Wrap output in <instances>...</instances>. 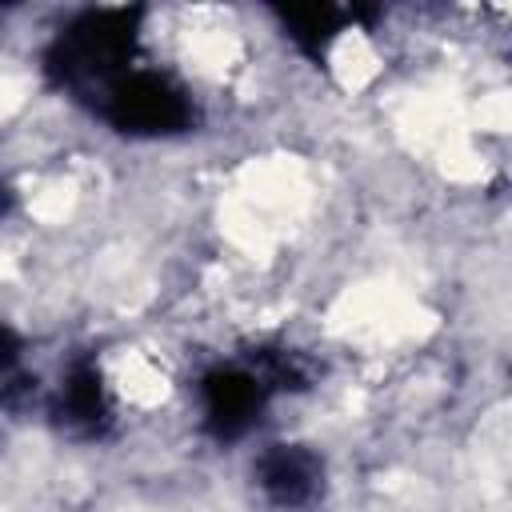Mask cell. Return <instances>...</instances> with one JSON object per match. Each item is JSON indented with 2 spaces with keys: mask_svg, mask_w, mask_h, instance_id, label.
<instances>
[{
  "mask_svg": "<svg viewBox=\"0 0 512 512\" xmlns=\"http://www.w3.org/2000/svg\"><path fill=\"white\" fill-rule=\"evenodd\" d=\"M240 356L260 372V380L272 388V396H296V392L316 388V380H320V364L292 344H252Z\"/></svg>",
  "mask_w": 512,
  "mask_h": 512,
  "instance_id": "cell-7",
  "label": "cell"
},
{
  "mask_svg": "<svg viewBox=\"0 0 512 512\" xmlns=\"http://www.w3.org/2000/svg\"><path fill=\"white\" fill-rule=\"evenodd\" d=\"M48 420L60 436L80 440V444H96L108 440L116 428V404L112 392L104 384V372L92 356H76L64 372L60 384L48 400Z\"/></svg>",
  "mask_w": 512,
  "mask_h": 512,
  "instance_id": "cell-4",
  "label": "cell"
},
{
  "mask_svg": "<svg viewBox=\"0 0 512 512\" xmlns=\"http://www.w3.org/2000/svg\"><path fill=\"white\" fill-rule=\"evenodd\" d=\"M92 116L132 140H172V136L196 132L200 104L176 72L152 68L140 60L96 100Z\"/></svg>",
  "mask_w": 512,
  "mask_h": 512,
  "instance_id": "cell-2",
  "label": "cell"
},
{
  "mask_svg": "<svg viewBox=\"0 0 512 512\" xmlns=\"http://www.w3.org/2000/svg\"><path fill=\"white\" fill-rule=\"evenodd\" d=\"M256 492L280 512H304L328 492V464L312 444H268L252 460Z\"/></svg>",
  "mask_w": 512,
  "mask_h": 512,
  "instance_id": "cell-5",
  "label": "cell"
},
{
  "mask_svg": "<svg viewBox=\"0 0 512 512\" xmlns=\"http://www.w3.org/2000/svg\"><path fill=\"white\" fill-rule=\"evenodd\" d=\"M8 204H12V192H8V184L0 180V212H8Z\"/></svg>",
  "mask_w": 512,
  "mask_h": 512,
  "instance_id": "cell-9",
  "label": "cell"
},
{
  "mask_svg": "<svg viewBox=\"0 0 512 512\" xmlns=\"http://www.w3.org/2000/svg\"><path fill=\"white\" fill-rule=\"evenodd\" d=\"M140 32H144L140 4L84 8V12L68 16L44 48L48 84L92 112L96 100L124 72H132L140 64Z\"/></svg>",
  "mask_w": 512,
  "mask_h": 512,
  "instance_id": "cell-1",
  "label": "cell"
},
{
  "mask_svg": "<svg viewBox=\"0 0 512 512\" xmlns=\"http://www.w3.org/2000/svg\"><path fill=\"white\" fill-rule=\"evenodd\" d=\"M272 388L260 380V372L236 352L228 360H216L208 364L200 376H196V404H200V432L212 440V444H240L248 440L268 404H272Z\"/></svg>",
  "mask_w": 512,
  "mask_h": 512,
  "instance_id": "cell-3",
  "label": "cell"
},
{
  "mask_svg": "<svg viewBox=\"0 0 512 512\" xmlns=\"http://www.w3.org/2000/svg\"><path fill=\"white\" fill-rule=\"evenodd\" d=\"M284 40L304 52L308 60L328 56V48L356 24H372L376 8H360V4H288V8H272Z\"/></svg>",
  "mask_w": 512,
  "mask_h": 512,
  "instance_id": "cell-6",
  "label": "cell"
},
{
  "mask_svg": "<svg viewBox=\"0 0 512 512\" xmlns=\"http://www.w3.org/2000/svg\"><path fill=\"white\" fill-rule=\"evenodd\" d=\"M28 388L32 376L24 364V336L0 320V408H16Z\"/></svg>",
  "mask_w": 512,
  "mask_h": 512,
  "instance_id": "cell-8",
  "label": "cell"
}]
</instances>
